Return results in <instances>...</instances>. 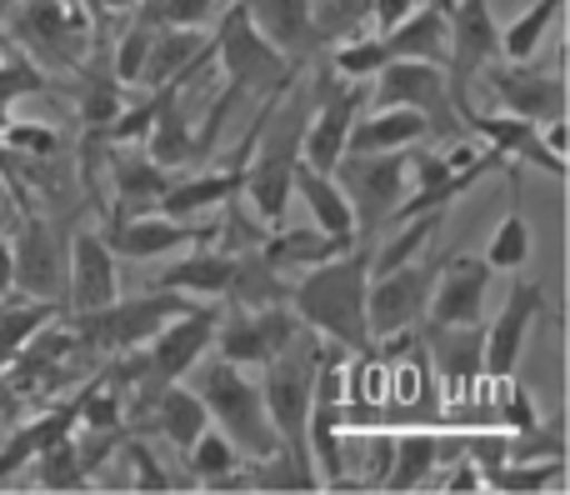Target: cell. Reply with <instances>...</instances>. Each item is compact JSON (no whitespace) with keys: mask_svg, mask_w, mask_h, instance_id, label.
Wrapping results in <instances>:
<instances>
[{"mask_svg":"<svg viewBox=\"0 0 570 495\" xmlns=\"http://www.w3.org/2000/svg\"><path fill=\"white\" fill-rule=\"evenodd\" d=\"M216 326H220V310H210V306H186L180 316H170L146 346H136L140 350V380L136 386H170V380L190 376L196 360L206 356L210 340H216Z\"/></svg>","mask_w":570,"mask_h":495,"instance_id":"obj_7","label":"cell"},{"mask_svg":"<svg viewBox=\"0 0 570 495\" xmlns=\"http://www.w3.org/2000/svg\"><path fill=\"white\" fill-rule=\"evenodd\" d=\"M425 326V350H431V366L441 370V380L451 390L445 396H465L481 376V326Z\"/></svg>","mask_w":570,"mask_h":495,"instance_id":"obj_25","label":"cell"},{"mask_svg":"<svg viewBox=\"0 0 570 495\" xmlns=\"http://www.w3.org/2000/svg\"><path fill=\"white\" fill-rule=\"evenodd\" d=\"M435 270L441 266H431V260H405V266L385 270V276H371V286H365V326H371V340L421 330Z\"/></svg>","mask_w":570,"mask_h":495,"instance_id":"obj_9","label":"cell"},{"mask_svg":"<svg viewBox=\"0 0 570 495\" xmlns=\"http://www.w3.org/2000/svg\"><path fill=\"white\" fill-rule=\"evenodd\" d=\"M30 471H36L40 491H90V471H86V461H80L76 436L50 440V446L30 461Z\"/></svg>","mask_w":570,"mask_h":495,"instance_id":"obj_37","label":"cell"},{"mask_svg":"<svg viewBox=\"0 0 570 495\" xmlns=\"http://www.w3.org/2000/svg\"><path fill=\"white\" fill-rule=\"evenodd\" d=\"M140 6V26H206L216 0H136Z\"/></svg>","mask_w":570,"mask_h":495,"instance_id":"obj_42","label":"cell"},{"mask_svg":"<svg viewBox=\"0 0 570 495\" xmlns=\"http://www.w3.org/2000/svg\"><path fill=\"white\" fill-rule=\"evenodd\" d=\"M541 306H546L541 280H525L521 270H515L511 290H505L501 316L491 320V330H481V376H515Z\"/></svg>","mask_w":570,"mask_h":495,"instance_id":"obj_14","label":"cell"},{"mask_svg":"<svg viewBox=\"0 0 570 495\" xmlns=\"http://www.w3.org/2000/svg\"><path fill=\"white\" fill-rule=\"evenodd\" d=\"M535 256V236H531V220H525L521 210V170L511 166V210H505V220L491 230V246H485V266L491 270H505V276H515V270H525Z\"/></svg>","mask_w":570,"mask_h":495,"instance_id":"obj_31","label":"cell"},{"mask_svg":"<svg viewBox=\"0 0 570 495\" xmlns=\"http://www.w3.org/2000/svg\"><path fill=\"white\" fill-rule=\"evenodd\" d=\"M501 60V26L491 16V0H451V40H445V90L451 106H471V80Z\"/></svg>","mask_w":570,"mask_h":495,"instance_id":"obj_8","label":"cell"},{"mask_svg":"<svg viewBox=\"0 0 570 495\" xmlns=\"http://www.w3.org/2000/svg\"><path fill=\"white\" fill-rule=\"evenodd\" d=\"M196 396L206 400V416L226 430L240 446V456L261 461L271 451H281V436L266 416V396H261V380L246 366H230L220 356H200L196 360Z\"/></svg>","mask_w":570,"mask_h":495,"instance_id":"obj_3","label":"cell"},{"mask_svg":"<svg viewBox=\"0 0 570 495\" xmlns=\"http://www.w3.org/2000/svg\"><path fill=\"white\" fill-rule=\"evenodd\" d=\"M395 236L385 240L381 250H371V276H385V270L405 266V260H421V250L435 240V230L445 226V210H425V216H411V220H395Z\"/></svg>","mask_w":570,"mask_h":495,"instance_id":"obj_34","label":"cell"},{"mask_svg":"<svg viewBox=\"0 0 570 495\" xmlns=\"http://www.w3.org/2000/svg\"><path fill=\"white\" fill-rule=\"evenodd\" d=\"M240 186H246V166L240 160H230L226 170H206V176H190V180H170V190L160 196V216H176V220H196L206 216V210L226 206V200L240 196Z\"/></svg>","mask_w":570,"mask_h":495,"instance_id":"obj_29","label":"cell"},{"mask_svg":"<svg viewBox=\"0 0 570 495\" xmlns=\"http://www.w3.org/2000/svg\"><path fill=\"white\" fill-rule=\"evenodd\" d=\"M391 60V50H385V40L375 36V30H361V36H345V40H335L331 46V76H341V80H371L375 70Z\"/></svg>","mask_w":570,"mask_h":495,"instance_id":"obj_39","label":"cell"},{"mask_svg":"<svg viewBox=\"0 0 570 495\" xmlns=\"http://www.w3.org/2000/svg\"><path fill=\"white\" fill-rule=\"evenodd\" d=\"M10 270H16V290L30 300H66V250H60V230L40 220L36 210L20 200V230L10 240Z\"/></svg>","mask_w":570,"mask_h":495,"instance_id":"obj_11","label":"cell"},{"mask_svg":"<svg viewBox=\"0 0 570 495\" xmlns=\"http://www.w3.org/2000/svg\"><path fill=\"white\" fill-rule=\"evenodd\" d=\"M6 220H10V216H6V210H0V230H6Z\"/></svg>","mask_w":570,"mask_h":495,"instance_id":"obj_51","label":"cell"},{"mask_svg":"<svg viewBox=\"0 0 570 495\" xmlns=\"http://www.w3.org/2000/svg\"><path fill=\"white\" fill-rule=\"evenodd\" d=\"M210 60L226 70V90H220L216 110L206 116V126L196 130V156L200 160L216 150L220 126H226V116H230V106H236V100L271 96V90H285L295 80V66L281 56L276 46H271L266 36H261L256 26H250V16H246V6H240V0L226 10V16H220V30H216V40H210Z\"/></svg>","mask_w":570,"mask_h":495,"instance_id":"obj_2","label":"cell"},{"mask_svg":"<svg viewBox=\"0 0 570 495\" xmlns=\"http://www.w3.org/2000/svg\"><path fill=\"white\" fill-rule=\"evenodd\" d=\"M301 320L295 310L285 306H256V310H236V316H220L216 326V356L230 360V366H246V370H261L271 356H281L285 346L295 340Z\"/></svg>","mask_w":570,"mask_h":495,"instance_id":"obj_13","label":"cell"},{"mask_svg":"<svg viewBox=\"0 0 570 495\" xmlns=\"http://www.w3.org/2000/svg\"><path fill=\"white\" fill-rule=\"evenodd\" d=\"M186 471H190V486H210V491H240V466H246V456H240V446L226 436V430H200L196 440H190L186 451Z\"/></svg>","mask_w":570,"mask_h":495,"instance_id":"obj_30","label":"cell"},{"mask_svg":"<svg viewBox=\"0 0 570 495\" xmlns=\"http://www.w3.org/2000/svg\"><path fill=\"white\" fill-rule=\"evenodd\" d=\"M415 6H425V0H371V26H375V36H385L391 26H401V20L411 16Z\"/></svg>","mask_w":570,"mask_h":495,"instance_id":"obj_46","label":"cell"},{"mask_svg":"<svg viewBox=\"0 0 570 495\" xmlns=\"http://www.w3.org/2000/svg\"><path fill=\"white\" fill-rule=\"evenodd\" d=\"M495 270L481 256H451L435 270L431 300H425V320L431 326H481L485 320V290H491Z\"/></svg>","mask_w":570,"mask_h":495,"instance_id":"obj_15","label":"cell"},{"mask_svg":"<svg viewBox=\"0 0 570 495\" xmlns=\"http://www.w3.org/2000/svg\"><path fill=\"white\" fill-rule=\"evenodd\" d=\"M485 491L505 495H535V491H566V456L551 461H505V466L485 471Z\"/></svg>","mask_w":570,"mask_h":495,"instance_id":"obj_35","label":"cell"},{"mask_svg":"<svg viewBox=\"0 0 570 495\" xmlns=\"http://www.w3.org/2000/svg\"><path fill=\"white\" fill-rule=\"evenodd\" d=\"M250 16V26L281 50L291 66H305L321 46L315 36V16H311V0H240Z\"/></svg>","mask_w":570,"mask_h":495,"instance_id":"obj_22","label":"cell"},{"mask_svg":"<svg viewBox=\"0 0 570 495\" xmlns=\"http://www.w3.org/2000/svg\"><path fill=\"white\" fill-rule=\"evenodd\" d=\"M86 20H90V30L106 26V0H86Z\"/></svg>","mask_w":570,"mask_h":495,"instance_id":"obj_49","label":"cell"},{"mask_svg":"<svg viewBox=\"0 0 570 495\" xmlns=\"http://www.w3.org/2000/svg\"><path fill=\"white\" fill-rule=\"evenodd\" d=\"M365 286H371V246H351L341 256L311 266L291 286L285 306L305 330L341 350L371 356V326H365Z\"/></svg>","mask_w":570,"mask_h":495,"instance_id":"obj_1","label":"cell"},{"mask_svg":"<svg viewBox=\"0 0 570 495\" xmlns=\"http://www.w3.org/2000/svg\"><path fill=\"white\" fill-rule=\"evenodd\" d=\"M495 100H501L505 116H521L531 126L551 116H566V76L551 66H525V60H511V66H491L485 70Z\"/></svg>","mask_w":570,"mask_h":495,"instance_id":"obj_16","label":"cell"},{"mask_svg":"<svg viewBox=\"0 0 570 495\" xmlns=\"http://www.w3.org/2000/svg\"><path fill=\"white\" fill-rule=\"evenodd\" d=\"M40 90H46V70H40L10 36H0V106L10 110L16 100L40 96Z\"/></svg>","mask_w":570,"mask_h":495,"instance_id":"obj_40","label":"cell"},{"mask_svg":"<svg viewBox=\"0 0 570 495\" xmlns=\"http://www.w3.org/2000/svg\"><path fill=\"white\" fill-rule=\"evenodd\" d=\"M365 106L385 110V106H411L421 110L435 126V110L451 106V90H445V66H431V60H385L375 70V90H365Z\"/></svg>","mask_w":570,"mask_h":495,"instance_id":"obj_19","label":"cell"},{"mask_svg":"<svg viewBox=\"0 0 570 495\" xmlns=\"http://www.w3.org/2000/svg\"><path fill=\"white\" fill-rule=\"evenodd\" d=\"M256 256L266 260L271 270H311V266H321V260H331V256H341V246H335L325 230H281V226H271V236L266 240H256Z\"/></svg>","mask_w":570,"mask_h":495,"instance_id":"obj_32","label":"cell"},{"mask_svg":"<svg viewBox=\"0 0 570 495\" xmlns=\"http://www.w3.org/2000/svg\"><path fill=\"white\" fill-rule=\"evenodd\" d=\"M335 186L345 190L355 210V246H371L391 226L395 206L405 196V150H381V156H341L335 160Z\"/></svg>","mask_w":570,"mask_h":495,"instance_id":"obj_5","label":"cell"},{"mask_svg":"<svg viewBox=\"0 0 570 495\" xmlns=\"http://www.w3.org/2000/svg\"><path fill=\"white\" fill-rule=\"evenodd\" d=\"M10 290H16V270H10V240L0 230V300H10Z\"/></svg>","mask_w":570,"mask_h":495,"instance_id":"obj_48","label":"cell"},{"mask_svg":"<svg viewBox=\"0 0 570 495\" xmlns=\"http://www.w3.org/2000/svg\"><path fill=\"white\" fill-rule=\"evenodd\" d=\"M361 110H365V86L361 80H341V86H335L331 70H325L321 100H315V110L305 116V130H301V166L331 176L335 160L345 156V136H351V126H355Z\"/></svg>","mask_w":570,"mask_h":495,"instance_id":"obj_12","label":"cell"},{"mask_svg":"<svg viewBox=\"0 0 570 495\" xmlns=\"http://www.w3.org/2000/svg\"><path fill=\"white\" fill-rule=\"evenodd\" d=\"M441 491H485V481H481V471H475V461H471V456L455 461V476H445Z\"/></svg>","mask_w":570,"mask_h":495,"instance_id":"obj_47","label":"cell"},{"mask_svg":"<svg viewBox=\"0 0 570 495\" xmlns=\"http://www.w3.org/2000/svg\"><path fill=\"white\" fill-rule=\"evenodd\" d=\"M6 196H10V186H6V180H0V210H6Z\"/></svg>","mask_w":570,"mask_h":495,"instance_id":"obj_50","label":"cell"},{"mask_svg":"<svg viewBox=\"0 0 570 495\" xmlns=\"http://www.w3.org/2000/svg\"><path fill=\"white\" fill-rule=\"evenodd\" d=\"M431 136V120L411 106H385L355 116L351 136H345V156H381V150H411L415 140Z\"/></svg>","mask_w":570,"mask_h":495,"instance_id":"obj_23","label":"cell"},{"mask_svg":"<svg viewBox=\"0 0 570 495\" xmlns=\"http://www.w3.org/2000/svg\"><path fill=\"white\" fill-rule=\"evenodd\" d=\"M206 66H210V36H200L196 26H156L146 46V66H140V86L160 90Z\"/></svg>","mask_w":570,"mask_h":495,"instance_id":"obj_20","label":"cell"},{"mask_svg":"<svg viewBox=\"0 0 570 495\" xmlns=\"http://www.w3.org/2000/svg\"><path fill=\"white\" fill-rule=\"evenodd\" d=\"M200 236H206V230H200L196 220H176V216H160V210H150V216H140V210L136 216H116V210H110L106 226H100V240L126 260L176 256V250L196 246Z\"/></svg>","mask_w":570,"mask_h":495,"instance_id":"obj_18","label":"cell"},{"mask_svg":"<svg viewBox=\"0 0 570 495\" xmlns=\"http://www.w3.org/2000/svg\"><path fill=\"white\" fill-rule=\"evenodd\" d=\"M126 461H130V471H136V476H130V486L136 491H176V486H186V481H176L166 466H160L156 451H150L146 440H130Z\"/></svg>","mask_w":570,"mask_h":495,"instance_id":"obj_45","label":"cell"},{"mask_svg":"<svg viewBox=\"0 0 570 495\" xmlns=\"http://www.w3.org/2000/svg\"><path fill=\"white\" fill-rule=\"evenodd\" d=\"M385 50L395 60H431V66H445V40H451V0H425L415 6L401 26L385 30Z\"/></svg>","mask_w":570,"mask_h":495,"instance_id":"obj_24","label":"cell"},{"mask_svg":"<svg viewBox=\"0 0 570 495\" xmlns=\"http://www.w3.org/2000/svg\"><path fill=\"white\" fill-rule=\"evenodd\" d=\"M236 266L240 256H226V250H190V256L170 260L166 270L156 276L160 290H176V296H206V300H226L230 280H236Z\"/></svg>","mask_w":570,"mask_h":495,"instance_id":"obj_26","label":"cell"},{"mask_svg":"<svg viewBox=\"0 0 570 495\" xmlns=\"http://www.w3.org/2000/svg\"><path fill=\"white\" fill-rule=\"evenodd\" d=\"M146 46H150V26H130L126 36H120V46L110 50V70H116L120 86H140V66H146Z\"/></svg>","mask_w":570,"mask_h":495,"instance_id":"obj_44","label":"cell"},{"mask_svg":"<svg viewBox=\"0 0 570 495\" xmlns=\"http://www.w3.org/2000/svg\"><path fill=\"white\" fill-rule=\"evenodd\" d=\"M435 466H441V440L435 436H425V430L391 436V471H385L381 491H421Z\"/></svg>","mask_w":570,"mask_h":495,"instance_id":"obj_33","label":"cell"},{"mask_svg":"<svg viewBox=\"0 0 570 495\" xmlns=\"http://www.w3.org/2000/svg\"><path fill=\"white\" fill-rule=\"evenodd\" d=\"M190 300L176 296V290H150V296H136V300H110L106 310H90V316H76L80 320V336L90 350H110V356H120V350H136L146 346L150 336H156L160 326H166L170 316H180Z\"/></svg>","mask_w":570,"mask_h":495,"instance_id":"obj_6","label":"cell"},{"mask_svg":"<svg viewBox=\"0 0 570 495\" xmlns=\"http://www.w3.org/2000/svg\"><path fill=\"white\" fill-rule=\"evenodd\" d=\"M110 186H116V216H136L146 206H160L170 190V170L156 166L146 150H110Z\"/></svg>","mask_w":570,"mask_h":495,"instance_id":"obj_28","label":"cell"},{"mask_svg":"<svg viewBox=\"0 0 570 495\" xmlns=\"http://www.w3.org/2000/svg\"><path fill=\"white\" fill-rule=\"evenodd\" d=\"M566 0H535L531 10H521V16L511 20V26H501V56L505 60H531L535 50H541L546 30L556 26V16H561Z\"/></svg>","mask_w":570,"mask_h":495,"instance_id":"obj_38","label":"cell"},{"mask_svg":"<svg viewBox=\"0 0 570 495\" xmlns=\"http://www.w3.org/2000/svg\"><path fill=\"white\" fill-rule=\"evenodd\" d=\"M301 130H305V90H295L291 110L276 100L271 120L261 126V140L246 160V196H250V210H256L266 226H281L285 220V206H291V180H295V166H301Z\"/></svg>","mask_w":570,"mask_h":495,"instance_id":"obj_4","label":"cell"},{"mask_svg":"<svg viewBox=\"0 0 570 495\" xmlns=\"http://www.w3.org/2000/svg\"><path fill=\"white\" fill-rule=\"evenodd\" d=\"M291 190L305 200L315 230H325L341 250L355 246V210H351V200H345V190L335 186V176H321V170H311V166H295Z\"/></svg>","mask_w":570,"mask_h":495,"instance_id":"obj_27","label":"cell"},{"mask_svg":"<svg viewBox=\"0 0 570 495\" xmlns=\"http://www.w3.org/2000/svg\"><path fill=\"white\" fill-rule=\"evenodd\" d=\"M461 120L485 140V146H491L495 160H531V166H541L546 176L566 180V160L551 156V150L541 146V136H535L531 120L505 116V110H501V116H481L475 106H461Z\"/></svg>","mask_w":570,"mask_h":495,"instance_id":"obj_21","label":"cell"},{"mask_svg":"<svg viewBox=\"0 0 570 495\" xmlns=\"http://www.w3.org/2000/svg\"><path fill=\"white\" fill-rule=\"evenodd\" d=\"M0 150H16L26 160H56L60 156V130L40 126V120H6L0 130Z\"/></svg>","mask_w":570,"mask_h":495,"instance_id":"obj_41","label":"cell"},{"mask_svg":"<svg viewBox=\"0 0 570 495\" xmlns=\"http://www.w3.org/2000/svg\"><path fill=\"white\" fill-rule=\"evenodd\" d=\"M56 300H10V306L0 300V370L30 346L36 330H46L56 320Z\"/></svg>","mask_w":570,"mask_h":495,"instance_id":"obj_36","label":"cell"},{"mask_svg":"<svg viewBox=\"0 0 570 495\" xmlns=\"http://www.w3.org/2000/svg\"><path fill=\"white\" fill-rule=\"evenodd\" d=\"M16 40L20 50H40L50 66L76 70L86 50L96 46V30L66 0H16Z\"/></svg>","mask_w":570,"mask_h":495,"instance_id":"obj_10","label":"cell"},{"mask_svg":"<svg viewBox=\"0 0 570 495\" xmlns=\"http://www.w3.org/2000/svg\"><path fill=\"white\" fill-rule=\"evenodd\" d=\"M511 461H551V456H566V430L561 420L551 426H531V430H511Z\"/></svg>","mask_w":570,"mask_h":495,"instance_id":"obj_43","label":"cell"},{"mask_svg":"<svg viewBox=\"0 0 570 495\" xmlns=\"http://www.w3.org/2000/svg\"><path fill=\"white\" fill-rule=\"evenodd\" d=\"M116 296H120L116 250L100 240V230H80L66 250V306H70V316L106 310Z\"/></svg>","mask_w":570,"mask_h":495,"instance_id":"obj_17","label":"cell"}]
</instances>
